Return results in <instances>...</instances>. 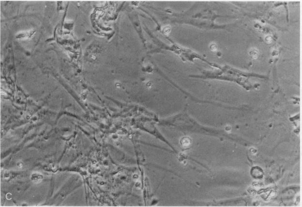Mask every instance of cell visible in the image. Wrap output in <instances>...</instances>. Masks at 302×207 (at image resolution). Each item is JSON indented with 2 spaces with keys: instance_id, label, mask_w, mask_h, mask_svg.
Segmentation results:
<instances>
[{
  "instance_id": "obj_1",
  "label": "cell",
  "mask_w": 302,
  "mask_h": 207,
  "mask_svg": "<svg viewBox=\"0 0 302 207\" xmlns=\"http://www.w3.org/2000/svg\"><path fill=\"white\" fill-rule=\"evenodd\" d=\"M31 179L35 183H39L43 180V176L39 173H34L31 174Z\"/></svg>"
}]
</instances>
